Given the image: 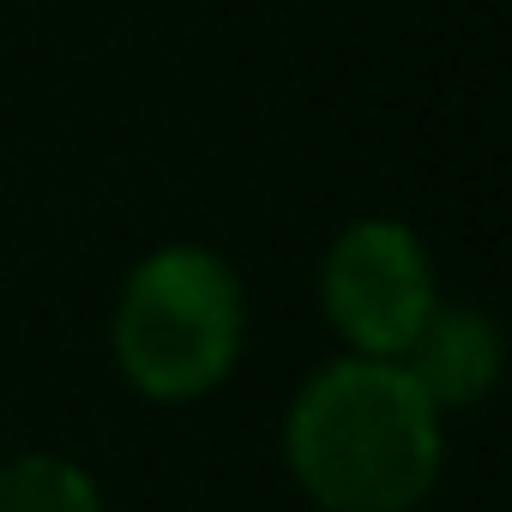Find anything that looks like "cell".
<instances>
[{"label":"cell","mask_w":512,"mask_h":512,"mask_svg":"<svg viewBox=\"0 0 512 512\" xmlns=\"http://www.w3.org/2000/svg\"><path fill=\"white\" fill-rule=\"evenodd\" d=\"M440 410L404 362L338 356L284 416V464L320 512H410L440 482Z\"/></svg>","instance_id":"1"},{"label":"cell","mask_w":512,"mask_h":512,"mask_svg":"<svg viewBox=\"0 0 512 512\" xmlns=\"http://www.w3.org/2000/svg\"><path fill=\"white\" fill-rule=\"evenodd\" d=\"M247 344L241 278L223 253L199 241H169L127 272L109 350L121 380L151 404L211 398Z\"/></svg>","instance_id":"2"},{"label":"cell","mask_w":512,"mask_h":512,"mask_svg":"<svg viewBox=\"0 0 512 512\" xmlns=\"http://www.w3.org/2000/svg\"><path fill=\"white\" fill-rule=\"evenodd\" d=\"M320 308L350 356L398 362L440 308L416 229L398 217H356L320 260Z\"/></svg>","instance_id":"3"},{"label":"cell","mask_w":512,"mask_h":512,"mask_svg":"<svg viewBox=\"0 0 512 512\" xmlns=\"http://www.w3.org/2000/svg\"><path fill=\"white\" fill-rule=\"evenodd\" d=\"M410 368V380L428 392V404L446 410H470L500 386V326L482 308H434L428 326L416 332V344L398 356Z\"/></svg>","instance_id":"4"},{"label":"cell","mask_w":512,"mask_h":512,"mask_svg":"<svg viewBox=\"0 0 512 512\" xmlns=\"http://www.w3.org/2000/svg\"><path fill=\"white\" fill-rule=\"evenodd\" d=\"M0 512H103L85 464L61 452H25L0 464Z\"/></svg>","instance_id":"5"}]
</instances>
